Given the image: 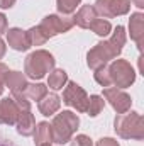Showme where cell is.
Here are the masks:
<instances>
[{
  "mask_svg": "<svg viewBox=\"0 0 144 146\" xmlns=\"http://www.w3.org/2000/svg\"><path fill=\"white\" fill-rule=\"evenodd\" d=\"M34 145L41 146L44 143H53V131H51V124L48 121H41L36 124L34 129Z\"/></svg>",
  "mask_w": 144,
  "mask_h": 146,
  "instance_id": "obj_17",
  "label": "cell"
},
{
  "mask_svg": "<svg viewBox=\"0 0 144 146\" xmlns=\"http://www.w3.org/2000/svg\"><path fill=\"white\" fill-rule=\"evenodd\" d=\"M93 78H95V82H97L100 87H105V88H107V87L112 85V82H110V75H108V66H102V68L95 70Z\"/></svg>",
  "mask_w": 144,
  "mask_h": 146,
  "instance_id": "obj_24",
  "label": "cell"
},
{
  "mask_svg": "<svg viewBox=\"0 0 144 146\" xmlns=\"http://www.w3.org/2000/svg\"><path fill=\"white\" fill-rule=\"evenodd\" d=\"M27 85V76L20 72H9L5 76V87L10 90V94H24Z\"/></svg>",
  "mask_w": 144,
  "mask_h": 146,
  "instance_id": "obj_16",
  "label": "cell"
},
{
  "mask_svg": "<svg viewBox=\"0 0 144 146\" xmlns=\"http://www.w3.org/2000/svg\"><path fill=\"white\" fill-rule=\"evenodd\" d=\"M26 33H27V37H29L31 46H42V44H46V41H48V37L42 34V31L39 29V26L31 27V29L26 31Z\"/></svg>",
  "mask_w": 144,
  "mask_h": 146,
  "instance_id": "obj_23",
  "label": "cell"
},
{
  "mask_svg": "<svg viewBox=\"0 0 144 146\" xmlns=\"http://www.w3.org/2000/svg\"><path fill=\"white\" fill-rule=\"evenodd\" d=\"M73 26H75V21H73V17H70V15L49 14V15H46L41 21L39 29L42 31V34L48 37V39H51V37L58 36V34L68 33Z\"/></svg>",
  "mask_w": 144,
  "mask_h": 146,
  "instance_id": "obj_6",
  "label": "cell"
},
{
  "mask_svg": "<svg viewBox=\"0 0 144 146\" xmlns=\"http://www.w3.org/2000/svg\"><path fill=\"white\" fill-rule=\"evenodd\" d=\"M93 9L102 19H112L129 14L131 0H95Z\"/></svg>",
  "mask_w": 144,
  "mask_h": 146,
  "instance_id": "obj_8",
  "label": "cell"
},
{
  "mask_svg": "<svg viewBox=\"0 0 144 146\" xmlns=\"http://www.w3.org/2000/svg\"><path fill=\"white\" fill-rule=\"evenodd\" d=\"M15 127H17V133L20 136H32L34 134V129H36V119H34V114L31 110H20L17 121H15Z\"/></svg>",
  "mask_w": 144,
  "mask_h": 146,
  "instance_id": "obj_13",
  "label": "cell"
},
{
  "mask_svg": "<svg viewBox=\"0 0 144 146\" xmlns=\"http://www.w3.org/2000/svg\"><path fill=\"white\" fill-rule=\"evenodd\" d=\"M41 146H53L51 143H44V145H41Z\"/></svg>",
  "mask_w": 144,
  "mask_h": 146,
  "instance_id": "obj_32",
  "label": "cell"
},
{
  "mask_svg": "<svg viewBox=\"0 0 144 146\" xmlns=\"http://www.w3.org/2000/svg\"><path fill=\"white\" fill-rule=\"evenodd\" d=\"M19 114H20V109L12 97H5L0 100V124L15 126Z\"/></svg>",
  "mask_w": 144,
  "mask_h": 146,
  "instance_id": "obj_10",
  "label": "cell"
},
{
  "mask_svg": "<svg viewBox=\"0 0 144 146\" xmlns=\"http://www.w3.org/2000/svg\"><path fill=\"white\" fill-rule=\"evenodd\" d=\"M114 131L122 139L143 141L144 117L136 110H131V112H126V114H117L115 119H114Z\"/></svg>",
  "mask_w": 144,
  "mask_h": 146,
  "instance_id": "obj_2",
  "label": "cell"
},
{
  "mask_svg": "<svg viewBox=\"0 0 144 146\" xmlns=\"http://www.w3.org/2000/svg\"><path fill=\"white\" fill-rule=\"evenodd\" d=\"M9 72H10L9 66L0 61V97H2V94H3V88H5V76H7Z\"/></svg>",
  "mask_w": 144,
  "mask_h": 146,
  "instance_id": "obj_26",
  "label": "cell"
},
{
  "mask_svg": "<svg viewBox=\"0 0 144 146\" xmlns=\"http://www.w3.org/2000/svg\"><path fill=\"white\" fill-rule=\"evenodd\" d=\"M63 102L68 107H73L76 112H87L88 94L76 82H68L65 85V90H63Z\"/></svg>",
  "mask_w": 144,
  "mask_h": 146,
  "instance_id": "obj_7",
  "label": "cell"
},
{
  "mask_svg": "<svg viewBox=\"0 0 144 146\" xmlns=\"http://www.w3.org/2000/svg\"><path fill=\"white\" fill-rule=\"evenodd\" d=\"M107 66L110 82H112V85H115V88L126 90L136 82V70L127 60H114Z\"/></svg>",
  "mask_w": 144,
  "mask_h": 146,
  "instance_id": "obj_5",
  "label": "cell"
},
{
  "mask_svg": "<svg viewBox=\"0 0 144 146\" xmlns=\"http://www.w3.org/2000/svg\"><path fill=\"white\" fill-rule=\"evenodd\" d=\"M126 41H127L126 27L124 26H117L114 29V33H110L108 39L97 42L87 53V66L90 70H93V72L102 68V66H107L108 61L115 60L122 53V49L126 46Z\"/></svg>",
  "mask_w": 144,
  "mask_h": 146,
  "instance_id": "obj_1",
  "label": "cell"
},
{
  "mask_svg": "<svg viewBox=\"0 0 144 146\" xmlns=\"http://www.w3.org/2000/svg\"><path fill=\"white\" fill-rule=\"evenodd\" d=\"M129 34L131 39L137 44L139 51L143 49V37H144V14L143 12H132L129 19Z\"/></svg>",
  "mask_w": 144,
  "mask_h": 146,
  "instance_id": "obj_12",
  "label": "cell"
},
{
  "mask_svg": "<svg viewBox=\"0 0 144 146\" xmlns=\"http://www.w3.org/2000/svg\"><path fill=\"white\" fill-rule=\"evenodd\" d=\"M132 3H134L137 9H144V0H132Z\"/></svg>",
  "mask_w": 144,
  "mask_h": 146,
  "instance_id": "obj_31",
  "label": "cell"
},
{
  "mask_svg": "<svg viewBox=\"0 0 144 146\" xmlns=\"http://www.w3.org/2000/svg\"><path fill=\"white\" fill-rule=\"evenodd\" d=\"M81 0H56V9L61 15H71Z\"/></svg>",
  "mask_w": 144,
  "mask_h": 146,
  "instance_id": "obj_22",
  "label": "cell"
},
{
  "mask_svg": "<svg viewBox=\"0 0 144 146\" xmlns=\"http://www.w3.org/2000/svg\"><path fill=\"white\" fill-rule=\"evenodd\" d=\"M5 53H7V46H5V41L0 37V60L5 56Z\"/></svg>",
  "mask_w": 144,
  "mask_h": 146,
  "instance_id": "obj_30",
  "label": "cell"
},
{
  "mask_svg": "<svg viewBox=\"0 0 144 146\" xmlns=\"http://www.w3.org/2000/svg\"><path fill=\"white\" fill-rule=\"evenodd\" d=\"M78 126H80V117L71 110H61L59 114H54L53 122H51L53 143H56V145L70 143Z\"/></svg>",
  "mask_w": 144,
  "mask_h": 146,
  "instance_id": "obj_4",
  "label": "cell"
},
{
  "mask_svg": "<svg viewBox=\"0 0 144 146\" xmlns=\"http://www.w3.org/2000/svg\"><path fill=\"white\" fill-rule=\"evenodd\" d=\"M97 146H120V145H119V141L114 139V138H100V139L97 141Z\"/></svg>",
  "mask_w": 144,
  "mask_h": 146,
  "instance_id": "obj_27",
  "label": "cell"
},
{
  "mask_svg": "<svg viewBox=\"0 0 144 146\" xmlns=\"http://www.w3.org/2000/svg\"><path fill=\"white\" fill-rule=\"evenodd\" d=\"M15 5V0H0V9H12Z\"/></svg>",
  "mask_w": 144,
  "mask_h": 146,
  "instance_id": "obj_29",
  "label": "cell"
},
{
  "mask_svg": "<svg viewBox=\"0 0 144 146\" xmlns=\"http://www.w3.org/2000/svg\"><path fill=\"white\" fill-rule=\"evenodd\" d=\"M70 143H71V146H93V141L87 134H76L75 138L70 139Z\"/></svg>",
  "mask_w": 144,
  "mask_h": 146,
  "instance_id": "obj_25",
  "label": "cell"
},
{
  "mask_svg": "<svg viewBox=\"0 0 144 146\" xmlns=\"http://www.w3.org/2000/svg\"><path fill=\"white\" fill-rule=\"evenodd\" d=\"M97 17H98V15H97L93 5L88 3V5H81V7L78 9V12L73 15V21H75V26H78V27H81V29H90L92 22H93Z\"/></svg>",
  "mask_w": 144,
  "mask_h": 146,
  "instance_id": "obj_14",
  "label": "cell"
},
{
  "mask_svg": "<svg viewBox=\"0 0 144 146\" xmlns=\"http://www.w3.org/2000/svg\"><path fill=\"white\" fill-rule=\"evenodd\" d=\"M61 107V97L56 95V94H46L39 102H37V109L42 115L49 117V115H54Z\"/></svg>",
  "mask_w": 144,
  "mask_h": 146,
  "instance_id": "obj_15",
  "label": "cell"
},
{
  "mask_svg": "<svg viewBox=\"0 0 144 146\" xmlns=\"http://www.w3.org/2000/svg\"><path fill=\"white\" fill-rule=\"evenodd\" d=\"M46 94H48V85H44V83H41V82H37V83H29V85L26 87V90H24V95H26L29 100H36V102H39Z\"/></svg>",
  "mask_w": 144,
  "mask_h": 146,
  "instance_id": "obj_19",
  "label": "cell"
},
{
  "mask_svg": "<svg viewBox=\"0 0 144 146\" xmlns=\"http://www.w3.org/2000/svg\"><path fill=\"white\" fill-rule=\"evenodd\" d=\"M68 83V73L65 72L63 68H54L53 72H49L48 76V87L51 90H63L65 85Z\"/></svg>",
  "mask_w": 144,
  "mask_h": 146,
  "instance_id": "obj_18",
  "label": "cell"
},
{
  "mask_svg": "<svg viewBox=\"0 0 144 146\" xmlns=\"http://www.w3.org/2000/svg\"><path fill=\"white\" fill-rule=\"evenodd\" d=\"M108 104L112 106V109L115 110L117 114H126L131 110L132 106V99L131 95L122 90V88H115V87H107L104 88V95H102Z\"/></svg>",
  "mask_w": 144,
  "mask_h": 146,
  "instance_id": "obj_9",
  "label": "cell"
},
{
  "mask_svg": "<svg viewBox=\"0 0 144 146\" xmlns=\"http://www.w3.org/2000/svg\"><path fill=\"white\" fill-rule=\"evenodd\" d=\"M90 29H92V31H93L97 36H100V37H108V36H110V33H112V24L108 22L107 19L97 17V19L92 22Z\"/></svg>",
  "mask_w": 144,
  "mask_h": 146,
  "instance_id": "obj_20",
  "label": "cell"
},
{
  "mask_svg": "<svg viewBox=\"0 0 144 146\" xmlns=\"http://www.w3.org/2000/svg\"><path fill=\"white\" fill-rule=\"evenodd\" d=\"M7 44L14 49V51H27L31 48V42H29V37H27V33L22 31L20 27H12L9 29L7 33Z\"/></svg>",
  "mask_w": 144,
  "mask_h": 146,
  "instance_id": "obj_11",
  "label": "cell"
},
{
  "mask_svg": "<svg viewBox=\"0 0 144 146\" xmlns=\"http://www.w3.org/2000/svg\"><path fill=\"white\" fill-rule=\"evenodd\" d=\"M3 33H7V17H5V14L0 12V34H3Z\"/></svg>",
  "mask_w": 144,
  "mask_h": 146,
  "instance_id": "obj_28",
  "label": "cell"
},
{
  "mask_svg": "<svg viewBox=\"0 0 144 146\" xmlns=\"http://www.w3.org/2000/svg\"><path fill=\"white\" fill-rule=\"evenodd\" d=\"M56 66L54 56L46 49H36L27 54L24 61V75L31 80H41Z\"/></svg>",
  "mask_w": 144,
  "mask_h": 146,
  "instance_id": "obj_3",
  "label": "cell"
},
{
  "mask_svg": "<svg viewBox=\"0 0 144 146\" xmlns=\"http://www.w3.org/2000/svg\"><path fill=\"white\" fill-rule=\"evenodd\" d=\"M105 107V100L102 95H90L88 97V107H87V114L90 117H97Z\"/></svg>",
  "mask_w": 144,
  "mask_h": 146,
  "instance_id": "obj_21",
  "label": "cell"
}]
</instances>
